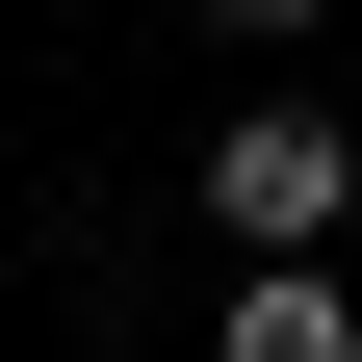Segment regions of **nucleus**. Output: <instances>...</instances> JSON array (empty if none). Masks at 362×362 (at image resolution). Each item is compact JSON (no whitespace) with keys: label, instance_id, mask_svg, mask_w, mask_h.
I'll list each match as a JSON object with an SVG mask.
<instances>
[{"label":"nucleus","instance_id":"1","mask_svg":"<svg viewBox=\"0 0 362 362\" xmlns=\"http://www.w3.org/2000/svg\"><path fill=\"white\" fill-rule=\"evenodd\" d=\"M337 207H362V129H337V104H259V129H207V233H233V259H310Z\"/></svg>","mask_w":362,"mask_h":362},{"label":"nucleus","instance_id":"2","mask_svg":"<svg viewBox=\"0 0 362 362\" xmlns=\"http://www.w3.org/2000/svg\"><path fill=\"white\" fill-rule=\"evenodd\" d=\"M207 362H362V310H337V259H259V285L207 310Z\"/></svg>","mask_w":362,"mask_h":362},{"label":"nucleus","instance_id":"3","mask_svg":"<svg viewBox=\"0 0 362 362\" xmlns=\"http://www.w3.org/2000/svg\"><path fill=\"white\" fill-rule=\"evenodd\" d=\"M207 26H233V52H310V26H337V0H207Z\"/></svg>","mask_w":362,"mask_h":362}]
</instances>
